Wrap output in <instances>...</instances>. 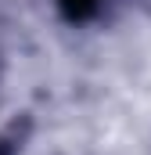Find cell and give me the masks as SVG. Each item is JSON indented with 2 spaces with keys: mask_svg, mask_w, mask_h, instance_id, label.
<instances>
[{
  "mask_svg": "<svg viewBox=\"0 0 151 155\" xmlns=\"http://www.w3.org/2000/svg\"><path fill=\"white\" fill-rule=\"evenodd\" d=\"M58 4H61V15L69 22H83L97 11V0H58Z\"/></svg>",
  "mask_w": 151,
  "mask_h": 155,
  "instance_id": "cell-1",
  "label": "cell"
}]
</instances>
